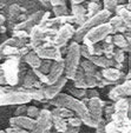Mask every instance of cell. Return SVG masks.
Wrapping results in <instances>:
<instances>
[{
	"label": "cell",
	"instance_id": "25",
	"mask_svg": "<svg viewBox=\"0 0 131 133\" xmlns=\"http://www.w3.org/2000/svg\"><path fill=\"white\" fill-rule=\"evenodd\" d=\"M23 60L25 61V64H27L31 68H38L39 65L41 63V59L38 57V54L34 52L33 50H31L28 53H26L25 55L23 57Z\"/></svg>",
	"mask_w": 131,
	"mask_h": 133
},
{
	"label": "cell",
	"instance_id": "46",
	"mask_svg": "<svg viewBox=\"0 0 131 133\" xmlns=\"http://www.w3.org/2000/svg\"><path fill=\"white\" fill-rule=\"evenodd\" d=\"M5 133H30V131L24 130V128H20V127H13V126H10L8 128L5 130Z\"/></svg>",
	"mask_w": 131,
	"mask_h": 133
},
{
	"label": "cell",
	"instance_id": "6",
	"mask_svg": "<svg viewBox=\"0 0 131 133\" xmlns=\"http://www.w3.org/2000/svg\"><path fill=\"white\" fill-rule=\"evenodd\" d=\"M74 31H76V28H74V26L72 24H64V25L59 26L57 28V32H55L54 37L51 40V45L55 46L58 48L67 46L68 41L73 38Z\"/></svg>",
	"mask_w": 131,
	"mask_h": 133
},
{
	"label": "cell",
	"instance_id": "5",
	"mask_svg": "<svg viewBox=\"0 0 131 133\" xmlns=\"http://www.w3.org/2000/svg\"><path fill=\"white\" fill-rule=\"evenodd\" d=\"M109 34H112V28H111L110 24L106 21V23L99 24V25L92 27L91 30H89L82 39V43L84 45H93V44L101 43Z\"/></svg>",
	"mask_w": 131,
	"mask_h": 133
},
{
	"label": "cell",
	"instance_id": "41",
	"mask_svg": "<svg viewBox=\"0 0 131 133\" xmlns=\"http://www.w3.org/2000/svg\"><path fill=\"white\" fill-rule=\"evenodd\" d=\"M114 105L112 104H109V103H106L105 105H104V107H103V114H104V117H105V120L108 121V120H110V117H111V114L114 113Z\"/></svg>",
	"mask_w": 131,
	"mask_h": 133
},
{
	"label": "cell",
	"instance_id": "56",
	"mask_svg": "<svg viewBox=\"0 0 131 133\" xmlns=\"http://www.w3.org/2000/svg\"><path fill=\"white\" fill-rule=\"evenodd\" d=\"M46 133H59V132H57L55 130H51V128H50V130L46 131Z\"/></svg>",
	"mask_w": 131,
	"mask_h": 133
},
{
	"label": "cell",
	"instance_id": "49",
	"mask_svg": "<svg viewBox=\"0 0 131 133\" xmlns=\"http://www.w3.org/2000/svg\"><path fill=\"white\" fill-rule=\"evenodd\" d=\"M86 97L88 98H95V97H99V93L95 88H88L86 90Z\"/></svg>",
	"mask_w": 131,
	"mask_h": 133
},
{
	"label": "cell",
	"instance_id": "38",
	"mask_svg": "<svg viewBox=\"0 0 131 133\" xmlns=\"http://www.w3.org/2000/svg\"><path fill=\"white\" fill-rule=\"evenodd\" d=\"M85 74V84H86V88H95L97 85V79L95 74H88V73H84Z\"/></svg>",
	"mask_w": 131,
	"mask_h": 133
},
{
	"label": "cell",
	"instance_id": "23",
	"mask_svg": "<svg viewBox=\"0 0 131 133\" xmlns=\"http://www.w3.org/2000/svg\"><path fill=\"white\" fill-rule=\"evenodd\" d=\"M112 44L115 45V47L121 48L124 52L130 53V43L125 39L123 33H115V34H112Z\"/></svg>",
	"mask_w": 131,
	"mask_h": 133
},
{
	"label": "cell",
	"instance_id": "37",
	"mask_svg": "<svg viewBox=\"0 0 131 133\" xmlns=\"http://www.w3.org/2000/svg\"><path fill=\"white\" fill-rule=\"evenodd\" d=\"M89 51V54L90 55H102L103 54V50H102V46L97 44H93V45H86Z\"/></svg>",
	"mask_w": 131,
	"mask_h": 133
},
{
	"label": "cell",
	"instance_id": "31",
	"mask_svg": "<svg viewBox=\"0 0 131 133\" xmlns=\"http://www.w3.org/2000/svg\"><path fill=\"white\" fill-rule=\"evenodd\" d=\"M52 12L54 14V17H63V15H67L68 14V8L66 6L65 1L57 5H52Z\"/></svg>",
	"mask_w": 131,
	"mask_h": 133
},
{
	"label": "cell",
	"instance_id": "50",
	"mask_svg": "<svg viewBox=\"0 0 131 133\" xmlns=\"http://www.w3.org/2000/svg\"><path fill=\"white\" fill-rule=\"evenodd\" d=\"M80 131V127H73V126H67L65 131L63 133H79Z\"/></svg>",
	"mask_w": 131,
	"mask_h": 133
},
{
	"label": "cell",
	"instance_id": "35",
	"mask_svg": "<svg viewBox=\"0 0 131 133\" xmlns=\"http://www.w3.org/2000/svg\"><path fill=\"white\" fill-rule=\"evenodd\" d=\"M86 90L88 88H77V87H71L67 90V92H70V96L74 97L77 99H82L86 97Z\"/></svg>",
	"mask_w": 131,
	"mask_h": 133
},
{
	"label": "cell",
	"instance_id": "22",
	"mask_svg": "<svg viewBox=\"0 0 131 133\" xmlns=\"http://www.w3.org/2000/svg\"><path fill=\"white\" fill-rule=\"evenodd\" d=\"M108 23L110 24L111 28H112V34H115V33H124L126 30H130V28L126 27L124 21L122 20L118 15H115V17L111 15V17L109 18Z\"/></svg>",
	"mask_w": 131,
	"mask_h": 133
},
{
	"label": "cell",
	"instance_id": "32",
	"mask_svg": "<svg viewBox=\"0 0 131 133\" xmlns=\"http://www.w3.org/2000/svg\"><path fill=\"white\" fill-rule=\"evenodd\" d=\"M79 66H80L82 70L84 71V73H88V74H95V75H96L97 71H98L96 66L93 65V64L91 63L90 60H88V59H85V60L80 61Z\"/></svg>",
	"mask_w": 131,
	"mask_h": 133
},
{
	"label": "cell",
	"instance_id": "19",
	"mask_svg": "<svg viewBox=\"0 0 131 133\" xmlns=\"http://www.w3.org/2000/svg\"><path fill=\"white\" fill-rule=\"evenodd\" d=\"M88 60H90L96 67L106 68V67H115L116 63L114 61L112 58H106L105 55H89Z\"/></svg>",
	"mask_w": 131,
	"mask_h": 133
},
{
	"label": "cell",
	"instance_id": "11",
	"mask_svg": "<svg viewBox=\"0 0 131 133\" xmlns=\"http://www.w3.org/2000/svg\"><path fill=\"white\" fill-rule=\"evenodd\" d=\"M43 12L44 11H37V12L32 13L31 15H27L24 20L14 24L12 30H24V31H27L28 32L33 26H35V25H38L39 24L40 18H41V15H43Z\"/></svg>",
	"mask_w": 131,
	"mask_h": 133
},
{
	"label": "cell",
	"instance_id": "3",
	"mask_svg": "<svg viewBox=\"0 0 131 133\" xmlns=\"http://www.w3.org/2000/svg\"><path fill=\"white\" fill-rule=\"evenodd\" d=\"M20 63H21L20 58L10 57V58H5V61L3 64H0V67H1L4 75H5L6 85L13 87V86H17L19 84Z\"/></svg>",
	"mask_w": 131,
	"mask_h": 133
},
{
	"label": "cell",
	"instance_id": "60",
	"mask_svg": "<svg viewBox=\"0 0 131 133\" xmlns=\"http://www.w3.org/2000/svg\"><path fill=\"white\" fill-rule=\"evenodd\" d=\"M91 1H97V3H99V0H91Z\"/></svg>",
	"mask_w": 131,
	"mask_h": 133
},
{
	"label": "cell",
	"instance_id": "13",
	"mask_svg": "<svg viewBox=\"0 0 131 133\" xmlns=\"http://www.w3.org/2000/svg\"><path fill=\"white\" fill-rule=\"evenodd\" d=\"M105 104H106L105 101L102 100L99 97H95V98H88L85 105L91 116L93 118L99 119L103 117V107Z\"/></svg>",
	"mask_w": 131,
	"mask_h": 133
},
{
	"label": "cell",
	"instance_id": "45",
	"mask_svg": "<svg viewBox=\"0 0 131 133\" xmlns=\"http://www.w3.org/2000/svg\"><path fill=\"white\" fill-rule=\"evenodd\" d=\"M12 37L21 38V39H28V32L24 30H12Z\"/></svg>",
	"mask_w": 131,
	"mask_h": 133
},
{
	"label": "cell",
	"instance_id": "42",
	"mask_svg": "<svg viewBox=\"0 0 131 133\" xmlns=\"http://www.w3.org/2000/svg\"><path fill=\"white\" fill-rule=\"evenodd\" d=\"M117 0H103V5H104V10L110 11L111 13H114L115 8L117 6Z\"/></svg>",
	"mask_w": 131,
	"mask_h": 133
},
{
	"label": "cell",
	"instance_id": "15",
	"mask_svg": "<svg viewBox=\"0 0 131 133\" xmlns=\"http://www.w3.org/2000/svg\"><path fill=\"white\" fill-rule=\"evenodd\" d=\"M61 75H64V58L52 61L50 71L46 74V77H47V85L57 81Z\"/></svg>",
	"mask_w": 131,
	"mask_h": 133
},
{
	"label": "cell",
	"instance_id": "47",
	"mask_svg": "<svg viewBox=\"0 0 131 133\" xmlns=\"http://www.w3.org/2000/svg\"><path fill=\"white\" fill-rule=\"evenodd\" d=\"M105 124H106V120L104 118H102L101 121L98 123V125L95 127L96 133H105Z\"/></svg>",
	"mask_w": 131,
	"mask_h": 133
},
{
	"label": "cell",
	"instance_id": "28",
	"mask_svg": "<svg viewBox=\"0 0 131 133\" xmlns=\"http://www.w3.org/2000/svg\"><path fill=\"white\" fill-rule=\"evenodd\" d=\"M110 120L121 124V125L130 124V118L128 117V112H124V111H114V113L110 117Z\"/></svg>",
	"mask_w": 131,
	"mask_h": 133
},
{
	"label": "cell",
	"instance_id": "9",
	"mask_svg": "<svg viewBox=\"0 0 131 133\" xmlns=\"http://www.w3.org/2000/svg\"><path fill=\"white\" fill-rule=\"evenodd\" d=\"M131 94V81L130 79L118 83L110 90L108 94V98L111 101H116L121 98H125V97H130Z\"/></svg>",
	"mask_w": 131,
	"mask_h": 133
},
{
	"label": "cell",
	"instance_id": "7",
	"mask_svg": "<svg viewBox=\"0 0 131 133\" xmlns=\"http://www.w3.org/2000/svg\"><path fill=\"white\" fill-rule=\"evenodd\" d=\"M52 128V117L51 111L47 108H41L38 117L35 118V124L30 133H46V131Z\"/></svg>",
	"mask_w": 131,
	"mask_h": 133
},
{
	"label": "cell",
	"instance_id": "1",
	"mask_svg": "<svg viewBox=\"0 0 131 133\" xmlns=\"http://www.w3.org/2000/svg\"><path fill=\"white\" fill-rule=\"evenodd\" d=\"M80 58V44L76 41L70 43V45H67V51L64 58V77L67 80H72L77 68L79 67Z\"/></svg>",
	"mask_w": 131,
	"mask_h": 133
},
{
	"label": "cell",
	"instance_id": "12",
	"mask_svg": "<svg viewBox=\"0 0 131 133\" xmlns=\"http://www.w3.org/2000/svg\"><path fill=\"white\" fill-rule=\"evenodd\" d=\"M101 74L104 79H106L108 81H110L112 85H116L118 83L126 80L125 79V73L123 71L118 70L116 67H106V68H102Z\"/></svg>",
	"mask_w": 131,
	"mask_h": 133
},
{
	"label": "cell",
	"instance_id": "24",
	"mask_svg": "<svg viewBox=\"0 0 131 133\" xmlns=\"http://www.w3.org/2000/svg\"><path fill=\"white\" fill-rule=\"evenodd\" d=\"M24 13H25V8H23L21 6L17 5V4H13L8 7V19H6V20L10 21V24L14 25V23L19 20L20 15L24 14Z\"/></svg>",
	"mask_w": 131,
	"mask_h": 133
},
{
	"label": "cell",
	"instance_id": "21",
	"mask_svg": "<svg viewBox=\"0 0 131 133\" xmlns=\"http://www.w3.org/2000/svg\"><path fill=\"white\" fill-rule=\"evenodd\" d=\"M114 13H116V15H118L122 20L124 21L126 27L131 28V11L126 8L125 4H117Z\"/></svg>",
	"mask_w": 131,
	"mask_h": 133
},
{
	"label": "cell",
	"instance_id": "27",
	"mask_svg": "<svg viewBox=\"0 0 131 133\" xmlns=\"http://www.w3.org/2000/svg\"><path fill=\"white\" fill-rule=\"evenodd\" d=\"M73 81V87L77 88H86V84H85V74H84V71L82 70V67L79 66L77 68L76 73L72 78Z\"/></svg>",
	"mask_w": 131,
	"mask_h": 133
},
{
	"label": "cell",
	"instance_id": "2",
	"mask_svg": "<svg viewBox=\"0 0 131 133\" xmlns=\"http://www.w3.org/2000/svg\"><path fill=\"white\" fill-rule=\"evenodd\" d=\"M112 15V13L108 10H101L98 13H96L95 15L92 17L88 18L80 26H78V28H76L74 31V34H73V41H76V43H82V39L83 37L85 35V33L88 32L89 30H91L92 27L95 26L99 25V24H103V23H106L109 20V18Z\"/></svg>",
	"mask_w": 131,
	"mask_h": 133
},
{
	"label": "cell",
	"instance_id": "30",
	"mask_svg": "<svg viewBox=\"0 0 131 133\" xmlns=\"http://www.w3.org/2000/svg\"><path fill=\"white\" fill-rule=\"evenodd\" d=\"M51 116H57V117L66 119L71 116H74V113L71 110H68V108L63 107V106H54V108L51 111Z\"/></svg>",
	"mask_w": 131,
	"mask_h": 133
},
{
	"label": "cell",
	"instance_id": "48",
	"mask_svg": "<svg viewBox=\"0 0 131 133\" xmlns=\"http://www.w3.org/2000/svg\"><path fill=\"white\" fill-rule=\"evenodd\" d=\"M26 108H27L26 104L18 105V107H17V110H15L14 114H15V116H26Z\"/></svg>",
	"mask_w": 131,
	"mask_h": 133
},
{
	"label": "cell",
	"instance_id": "59",
	"mask_svg": "<svg viewBox=\"0 0 131 133\" xmlns=\"http://www.w3.org/2000/svg\"><path fill=\"white\" fill-rule=\"evenodd\" d=\"M0 133H5V130H0Z\"/></svg>",
	"mask_w": 131,
	"mask_h": 133
},
{
	"label": "cell",
	"instance_id": "58",
	"mask_svg": "<svg viewBox=\"0 0 131 133\" xmlns=\"http://www.w3.org/2000/svg\"><path fill=\"white\" fill-rule=\"evenodd\" d=\"M4 5H5V4H4V0H0V8H3Z\"/></svg>",
	"mask_w": 131,
	"mask_h": 133
},
{
	"label": "cell",
	"instance_id": "36",
	"mask_svg": "<svg viewBox=\"0 0 131 133\" xmlns=\"http://www.w3.org/2000/svg\"><path fill=\"white\" fill-rule=\"evenodd\" d=\"M102 50H103V55H105L106 58H112V53H114V50H115V45L112 43H105L103 41L102 44Z\"/></svg>",
	"mask_w": 131,
	"mask_h": 133
},
{
	"label": "cell",
	"instance_id": "29",
	"mask_svg": "<svg viewBox=\"0 0 131 133\" xmlns=\"http://www.w3.org/2000/svg\"><path fill=\"white\" fill-rule=\"evenodd\" d=\"M52 117V127H54V130L59 133H63L64 131L67 128V121L66 119L60 118L57 116H51Z\"/></svg>",
	"mask_w": 131,
	"mask_h": 133
},
{
	"label": "cell",
	"instance_id": "8",
	"mask_svg": "<svg viewBox=\"0 0 131 133\" xmlns=\"http://www.w3.org/2000/svg\"><path fill=\"white\" fill-rule=\"evenodd\" d=\"M35 53L38 54L40 59H48V60H59L63 59V55L60 53V50L58 47H55L53 45H50L47 43H43L39 45L38 47H35L34 50Z\"/></svg>",
	"mask_w": 131,
	"mask_h": 133
},
{
	"label": "cell",
	"instance_id": "16",
	"mask_svg": "<svg viewBox=\"0 0 131 133\" xmlns=\"http://www.w3.org/2000/svg\"><path fill=\"white\" fill-rule=\"evenodd\" d=\"M19 86L23 87H35V88H41L43 84L38 80V78L35 77V74L33 73L32 68L25 71V73L23 74V77L19 78ZM17 85V86H18Z\"/></svg>",
	"mask_w": 131,
	"mask_h": 133
},
{
	"label": "cell",
	"instance_id": "4",
	"mask_svg": "<svg viewBox=\"0 0 131 133\" xmlns=\"http://www.w3.org/2000/svg\"><path fill=\"white\" fill-rule=\"evenodd\" d=\"M30 101H32V99L27 93L18 91L8 85L4 86V91L0 93V106L21 105V104H28Z\"/></svg>",
	"mask_w": 131,
	"mask_h": 133
},
{
	"label": "cell",
	"instance_id": "44",
	"mask_svg": "<svg viewBox=\"0 0 131 133\" xmlns=\"http://www.w3.org/2000/svg\"><path fill=\"white\" fill-rule=\"evenodd\" d=\"M32 71H33V73L35 74V77L38 78V80L40 81L43 85H47V77H46V74H44L43 72H40L38 68H33Z\"/></svg>",
	"mask_w": 131,
	"mask_h": 133
},
{
	"label": "cell",
	"instance_id": "20",
	"mask_svg": "<svg viewBox=\"0 0 131 133\" xmlns=\"http://www.w3.org/2000/svg\"><path fill=\"white\" fill-rule=\"evenodd\" d=\"M131 127V123L130 124H125V125H121L117 124L115 121L110 120L105 124V133H131L130 131Z\"/></svg>",
	"mask_w": 131,
	"mask_h": 133
},
{
	"label": "cell",
	"instance_id": "54",
	"mask_svg": "<svg viewBox=\"0 0 131 133\" xmlns=\"http://www.w3.org/2000/svg\"><path fill=\"white\" fill-rule=\"evenodd\" d=\"M65 0H50V4L51 6L52 5H57V4H60V3H64Z\"/></svg>",
	"mask_w": 131,
	"mask_h": 133
},
{
	"label": "cell",
	"instance_id": "55",
	"mask_svg": "<svg viewBox=\"0 0 131 133\" xmlns=\"http://www.w3.org/2000/svg\"><path fill=\"white\" fill-rule=\"evenodd\" d=\"M84 1H86V0H70L71 5H74V4H83Z\"/></svg>",
	"mask_w": 131,
	"mask_h": 133
},
{
	"label": "cell",
	"instance_id": "33",
	"mask_svg": "<svg viewBox=\"0 0 131 133\" xmlns=\"http://www.w3.org/2000/svg\"><path fill=\"white\" fill-rule=\"evenodd\" d=\"M85 8H86V18H90L101 11V5H99V3H97V1H91L90 0Z\"/></svg>",
	"mask_w": 131,
	"mask_h": 133
},
{
	"label": "cell",
	"instance_id": "18",
	"mask_svg": "<svg viewBox=\"0 0 131 133\" xmlns=\"http://www.w3.org/2000/svg\"><path fill=\"white\" fill-rule=\"evenodd\" d=\"M71 15L74 19V25L80 26L84 21L88 19L86 18V8L82 4H74L71 5Z\"/></svg>",
	"mask_w": 131,
	"mask_h": 133
},
{
	"label": "cell",
	"instance_id": "52",
	"mask_svg": "<svg viewBox=\"0 0 131 133\" xmlns=\"http://www.w3.org/2000/svg\"><path fill=\"white\" fill-rule=\"evenodd\" d=\"M39 3L41 4V5L44 6V7H46V8H48V7H51V4H50V0H38Z\"/></svg>",
	"mask_w": 131,
	"mask_h": 133
},
{
	"label": "cell",
	"instance_id": "53",
	"mask_svg": "<svg viewBox=\"0 0 131 133\" xmlns=\"http://www.w3.org/2000/svg\"><path fill=\"white\" fill-rule=\"evenodd\" d=\"M5 23H6V17L4 14H0V27L5 25Z\"/></svg>",
	"mask_w": 131,
	"mask_h": 133
},
{
	"label": "cell",
	"instance_id": "14",
	"mask_svg": "<svg viewBox=\"0 0 131 133\" xmlns=\"http://www.w3.org/2000/svg\"><path fill=\"white\" fill-rule=\"evenodd\" d=\"M44 40H45V32H44V28L40 27L39 25L33 26L28 31V45L32 50L41 45Z\"/></svg>",
	"mask_w": 131,
	"mask_h": 133
},
{
	"label": "cell",
	"instance_id": "17",
	"mask_svg": "<svg viewBox=\"0 0 131 133\" xmlns=\"http://www.w3.org/2000/svg\"><path fill=\"white\" fill-rule=\"evenodd\" d=\"M35 124V119L30 118L27 116H14L10 119V126L13 127H20L24 130L31 131Z\"/></svg>",
	"mask_w": 131,
	"mask_h": 133
},
{
	"label": "cell",
	"instance_id": "40",
	"mask_svg": "<svg viewBox=\"0 0 131 133\" xmlns=\"http://www.w3.org/2000/svg\"><path fill=\"white\" fill-rule=\"evenodd\" d=\"M66 121H67V125L68 126H73V127H80L82 126V120L79 117L77 116H71L68 118H66Z\"/></svg>",
	"mask_w": 131,
	"mask_h": 133
},
{
	"label": "cell",
	"instance_id": "10",
	"mask_svg": "<svg viewBox=\"0 0 131 133\" xmlns=\"http://www.w3.org/2000/svg\"><path fill=\"white\" fill-rule=\"evenodd\" d=\"M66 83H67V79L64 75H61L60 78L57 81H54V83L41 86V91H43L45 100H51V99H53L54 97L58 96L59 93L61 92V90L65 87Z\"/></svg>",
	"mask_w": 131,
	"mask_h": 133
},
{
	"label": "cell",
	"instance_id": "34",
	"mask_svg": "<svg viewBox=\"0 0 131 133\" xmlns=\"http://www.w3.org/2000/svg\"><path fill=\"white\" fill-rule=\"evenodd\" d=\"M112 59L116 64H124L125 61V52L121 48L115 47L114 53H112Z\"/></svg>",
	"mask_w": 131,
	"mask_h": 133
},
{
	"label": "cell",
	"instance_id": "43",
	"mask_svg": "<svg viewBox=\"0 0 131 133\" xmlns=\"http://www.w3.org/2000/svg\"><path fill=\"white\" fill-rule=\"evenodd\" d=\"M39 111L40 110L37 106H27V108H26V116L30 117V118L35 119L39 114Z\"/></svg>",
	"mask_w": 131,
	"mask_h": 133
},
{
	"label": "cell",
	"instance_id": "57",
	"mask_svg": "<svg viewBox=\"0 0 131 133\" xmlns=\"http://www.w3.org/2000/svg\"><path fill=\"white\" fill-rule=\"evenodd\" d=\"M126 1H128V0H117V3L118 4H125Z\"/></svg>",
	"mask_w": 131,
	"mask_h": 133
},
{
	"label": "cell",
	"instance_id": "26",
	"mask_svg": "<svg viewBox=\"0 0 131 133\" xmlns=\"http://www.w3.org/2000/svg\"><path fill=\"white\" fill-rule=\"evenodd\" d=\"M112 105H114L115 111H124V112H128V117L130 118V107H131L130 97H125V98L118 99V100L114 101Z\"/></svg>",
	"mask_w": 131,
	"mask_h": 133
},
{
	"label": "cell",
	"instance_id": "51",
	"mask_svg": "<svg viewBox=\"0 0 131 133\" xmlns=\"http://www.w3.org/2000/svg\"><path fill=\"white\" fill-rule=\"evenodd\" d=\"M0 85H3V86L6 85L5 75H4V72H3V70H1V67H0Z\"/></svg>",
	"mask_w": 131,
	"mask_h": 133
},
{
	"label": "cell",
	"instance_id": "39",
	"mask_svg": "<svg viewBox=\"0 0 131 133\" xmlns=\"http://www.w3.org/2000/svg\"><path fill=\"white\" fill-rule=\"evenodd\" d=\"M51 64H52V60H48V59H41V63H40V65H39L38 70L40 71V72H43L44 74H47L48 71H50Z\"/></svg>",
	"mask_w": 131,
	"mask_h": 133
}]
</instances>
